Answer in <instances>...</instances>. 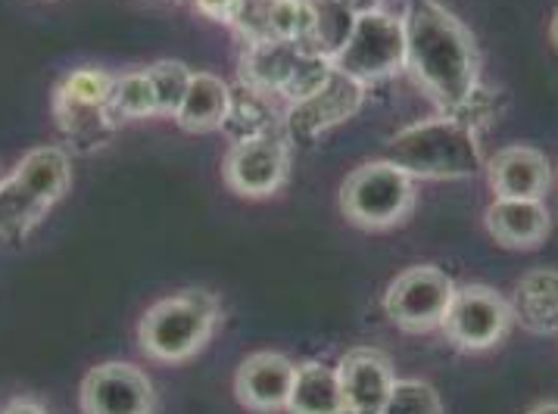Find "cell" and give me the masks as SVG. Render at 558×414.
Wrapping results in <instances>:
<instances>
[{"instance_id": "29", "label": "cell", "mask_w": 558, "mask_h": 414, "mask_svg": "<svg viewBox=\"0 0 558 414\" xmlns=\"http://www.w3.org/2000/svg\"><path fill=\"white\" fill-rule=\"evenodd\" d=\"M347 10L353 13H368V10H380V0H340Z\"/></svg>"}, {"instance_id": "13", "label": "cell", "mask_w": 558, "mask_h": 414, "mask_svg": "<svg viewBox=\"0 0 558 414\" xmlns=\"http://www.w3.org/2000/svg\"><path fill=\"white\" fill-rule=\"evenodd\" d=\"M293 365L281 352H253L238 365L234 374V395L246 412H288V399L293 387Z\"/></svg>"}, {"instance_id": "32", "label": "cell", "mask_w": 558, "mask_h": 414, "mask_svg": "<svg viewBox=\"0 0 558 414\" xmlns=\"http://www.w3.org/2000/svg\"><path fill=\"white\" fill-rule=\"evenodd\" d=\"M3 178H7V174H3V169H0V181H3Z\"/></svg>"}, {"instance_id": "14", "label": "cell", "mask_w": 558, "mask_h": 414, "mask_svg": "<svg viewBox=\"0 0 558 414\" xmlns=\"http://www.w3.org/2000/svg\"><path fill=\"white\" fill-rule=\"evenodd\" d=\"M487 178L496 199H543L553 187V166L527 144H514L487 162Z\"/></svg>"}, {"instance_id": "26", "label": "cell", "mask_w": 558, "mask_h": 414, "mask_svg": "<svg viewBox=\"0 0 558 414\" xmlns=\"http://www.w3.org/2000/svg\"><path fill=\"white\" fill-rule=\"evenodd\" d=\"M378 414H444V402L440 392L425 380H397Z\"/></svg>"}, {"instance_id": "25", "label": "cell", "mask_w": 558, "mask_h": 414, "mask_svg": "<svg viewBox=\"0 0 558 414\" xmlns=\"http://www.w3.org/2000/svg\"><path fill=\"white\" fill-rule=\"evenodd\" d=\"M331 72H335L331 57H325V53H318V50H303L296 65H293L288 85L281 87V100L296 104V100L310 97V94H315L318 87L331 78Z\"/></svg>"}, {"instance_id": "21", "label": "cell", "mask_w": 558, "mask_h": 414, "mask_svg": "<svg viewBox=\"0 0 558 414\" xmlns=\"http://www.w3.org/2000/svg\"><path fill=\"white\" fill-rule=\"evenodd\" d=\"M268 97L271 94H263V90L250 85L231 87V107H228V119H225L222 131H228L234 141L256 137V134H275L281 119L271 109Z\"/></svg>"}, {"instance_id": "23", "label": "cell", "mask_w": 558, "mask_h": 414, "mask_svg": "<svg viewBox=\"0 0 558 414\" xmlns=\"http://www.w3.org/2000/svg\"><path fill=\"white\" fill-rule=\"evenodd\" d=\"M313 7V38H310V50H318L325 57H335L340 44L347 41L356 13L347 10L340 0H310Z\"/></svg>"}, {"instance_id": "12", "label": "cell", "mask_w": 558, "mask_h": 414, "mask_svg": "<svg viewBox=\"0 0 558 414\" xmlns=\"http://www.w3.org/2000/svg\"><path fill=\"white\" fill-rule=\"evenodd\" d=\"M337 380L347 414H378L393 392L397 374L380 349L356 346L340 358Z\"/></svg>"}, {"instance_id": "5", "label": "cell", "mask_w": 558, "mask_h": 414, "mask_svg": "<svg viewBox=\"0 0 558 414\" xmlns=\"http://www.w3.org/2000/svg\"><path fill=\"white\" fill-rule=\"evenodd\" d=\"M340 212L362 231H390L415 209V178L390 159L362 162L340 184Z\"/></svg>"}, {"instance_id": "19", "label": "cell", "mask_w": 558, "mask_h": 414, "mask_svg": "<svg viewBox=\"0 0 558 414\" xmlns=\"http://www.w3.org/2000/svg\"><path fill=\"white\" fill-rule=\"evenodd\" d=\"M303 50H310V47H300V44L291 41L250 44L244 50V60H241V85L281 97V87L288 85L293 65H296Z\"/></svg>"}, {"instance_id": "7", "label": "cell", "mask_w": 558, "mask_h": 414, "mask_svg": "<svg viewBox=\"0 0 558 414\" xmlns=\"http://www.w3.org/2000/svg\"><path fill=\"white\" fill-rule=\"evenodd\" d=\"M456 283L437 265H412L384 290V315L405 333H430L444 327Z\"/></svg>"}, {"instance_id": "4", "label": "cell", "mask_w": 558, "mask_h": 414, "mask_svg": "<svg viewBox=\"0 0 558 414\" xmlns=\"http://www.w3.org/2000/svg\"><path fill=\"white\" fill-rule=\"evenodd\" d=\"M72 162L60 147H35L0 181V238L23 240L66 196Z\"/></svg>"}, {"instance_id": "15", "label": "cell", "mask_w": 558, "mask_h": 414, "mask_svg": "<svg viewBox=\"0 0 558 414\" xmlns=\"http://www.w3.org/2000/svg\"><path fill=\"white\" fill-rule=\"evenodd\" d=\"M484 228L506 249H536L553 231V216L543 199H493Z\"/></svg>"}, {"instance_id": "20", "label": "cell", "mask_w": 558, "mask_h": 414, "mask_svg": "<svg viewBox=\"0 0 558 414\" xmlns=\"http://www.w3.org/2000/svg\"><path fill=\"white\" fill-rule=\"evenodd\" d=\"M291 414H347L343 409V392L337 380V368L322 365V362H303L293 370L291 399H288Z\"/></svg>"}, {"instance_id": "11", "label": "cell", "mask_w": 558, "mask_h": 414, "mask_svg": "<svg viewBox=\"0 0 558 414\" xmlns=\"http://www.w3.org/2000/svg\"><path fill=\"white\" fill-rule=\"evenodd\" d=\"M82 414H154L157 395L147 374L125 362H107L82 380Z\"/></svg>"}, {"instance_id": "16", "label": "cell", "mask_w": 558, "mask_h": 414, "mask_svg": "<svg viewBox=\"0 0 558 414\" xmlns=\"http://www.w3.org/2000/svg\"><path fill=\"white\" fill-rule=\"evenodd\" d=\"M512 321L534 337H556L558 333V271L556 268H534L521 275L514 283Z\"/></svg>"}, {"instance_id": "22", "label": "cell", "mask_w": 558, "mask_h": 414, "mask_svg": "<svg viewBox=\"0 0 558 414\" xmlns=\"http://www.w3.org/2000/svg\"><path fill=\"white\" fill-rule=\"evenodd\" d=\"M110 115L116 122V129L122 122H134V119H150L159 115L157 97H154V87L147 82L144 72H125V75H116V85H112L110 97Z\"/></svg>"}, {"instance_id": "8", "label": "cell", "mask_w": 558, "mask_h": 414, "mask_svg": "<svg viewBox=\"0 0 558 414\" xmlns=\"http://www.w3.org/2000/svg\"><path fill=\"white\" fill-rule=\"evenodd\" d=\"M512 327V305L487 283H465L456 287V296L444 318V333L462 352H487L506 340Z\"/></svg>"}, {"instance_id": "24", "label": "cell", "mask_w": 558, "mask_h": 414, "mask_svg": "<svg viewBox=\"0 0 558 414\" xmlns=\"http://www.w3.org/2000/svg\"><path fill=\"white\" fill-rule=\"evenodd\" d=\"M144 75H147V82L154 87L159 115H172L175 119L181 100H184V94L191 87L194 72L184 63H179V60H159V63L147 65Z\"/></svg>"}, {"instance_id": "3", "label": "cell", "mask_w": 558, "mask_h": 414, "mask_svg": "<svg viewBox=\"0 0 558 414\" xmlns=\"http://www.w3.org/2000/svg\"><path fill=\"white\" fill-rule=\"evenodd\" d=\"M222 318V305L209 290H184L154 303L137 321V343L162 365L191 362L201 352Z\"/></svg>"}, {"instance_id": "9", "label": "cell", "mask_w": 558, "mask_h": 414, "mask_svg": "<svg viewBox=\"0 0 558 414\" xmlns=\"http://www.w3.org/2000/svg\"><path fill=\"white\" fill-rule=\"evenodd\" d=\"M291 172V150L288 137L275 134H256L234 141L231 150L225 153L222 178L228 191L246 199H263L278 194Z\"/></svg>"}, {"instance_id": "10", "label": "cell", "mask_w": 558, "mask_h": 414, "mask_svg": "<svg viewBox=\"0 0 558 414\" xmlns=\"http://www.w3.org/2000/svg\"><path fill=\"white\" fill-rule=\"evenodd\" d=\"M362 104H365V85L335 69L331 78L315 94L291 104L284 115V134L296 144H313L322 134L353 119Z\"/></svg>"}, {"instance_id": "27", "label": "cell", "mask_w": 558, "mask_h": 414, "mask_svg": "<svg viewBox=\"0 0 558 414\" xmlns=\"http://www.w3.org/2000/svg\"><path fill=\"white\" fill-rule=\"evenodd\" d=\"M191 3L201 10L203 16H209V20H216V22H228V25H231L244 0H191Z\"/></svg>"}, {"instance_id": "2", "label": "cell", "mask_w": 558, "mask_h": 414, "mask_svg": "<svg viewBox=\"0 0 558 414\" xmlns=\"http://www.w3.org/2000/svg\"><path fill=\"white\" fill-rule=\"evenodd\" d=\"M387 159L412 178L430 181H465L487 166L477 129L462 115H434L402 129L390 137Z\"/></svg>"}, {"instance_id": "28", "label": "cell", "mask_w": 558, "mask_h": 414, "mask_svg": "<svg viewBox=\"0 0 558 414\" xmlns=\"http://www.w3.org/2000/svg\"><path fill=\"white\" fill-rule=\"evenodd\" d=\"M0 414H47V409L35 399H13V402H7V409Z\"/></svg>"}, {"instance_id": "17", "label": "cell", "mask_w": 558, "mask_h": 414, "mask_svg": "<svg viewBox=\"0 0 558 414\" xmlns=\"http://www.w3.org/2000/svg\"><path fill=\"white\" fill-rule=\"evenodd\" d=\"M53 119H57V129L63 131V137L78 153H90L97 150V147H104L112 137V131H116L110 104L75 97V94H69L60 85L53 90Z\"/></svg>"}, {"instance_id": "18", "label": "cell", "mask_w": 558, "mask_h": 414, "mask_svg": "<svg viewBox=\"0 0 558 414\" xmlns=\"http://www.w3.org/2000/svg\"><path fill=\"white\" fill-rule=\"evenodd\" d=\"M228 107H231V85L213 72H194L191 87L181 100L179 112H175V122L187 134L222 131Z\"/></svg>"}, {"instance_id": "6", "label": "cell", "mask_w": 558, "mask_h": 414, "mask_svg": "<svg viewBox=\"0 0 558 414\" xmlns=\"http://www.w3.org/2000/svg\"><path fill=\"white\" fill-rule=\"evenodd\" d=\"M337 72L356 78L362 85H375L380 78H393L405 69V20L390 10L356 13L347 41L331 57Z\"/></svg>"}, {"instance_id": "1", "label": "cell", "mask_w": 558, "mask_h": 414, "mask_svg": "<svg viewBox=\"0 0 558 414\" xmlns=\"http://www.w3.org/2000/svg\"><path fill=\"white\" fill-rule=\"evenodd\" d=\"M405 72L444 115L462 112L481 90L474 35L440 0H418L405 16Z\"/></svg>"}, {"instance_id": "31", "label": "cell", "mask_w": 558, "mask_h": 414, "mask_svg": "<svg viewBox=\"0 0 558 414\" xmlns=\"http://www.w3.org/2000/svg\"><path fill=\"white\" fill-rule=\"evenodd\" d=\"M549 44L558 50V10L553 13V20H549Z\"/></svg>"}, {"instance_id": "30", "label": "cell", "mask_w": 558, "mask_h": 414, "mask_svg": "<svg viewBox=\"0 0 558 414\" xmlns=\"http://www.w3.org/2000/svg\"><path fill=\"white\" fill-rule=\"evenodd\" d=\"M524 414H558V402H553V399L549 402H536Z\"/></svg>"}]
</instances>
